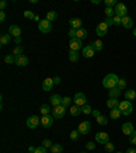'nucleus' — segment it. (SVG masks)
<instances>
[{
	"label": "nucleus",
	"mask_w": 136,
	"mask_h": 153,
	"mask_svg": "<svg viewBox=\"0 0 136 153\" xmlns=\"http://www.w3.org/2000/svg\"><path fill=\"white\" fill-rule=\"evenodd\" d=\"M118 81H120V78L116 74H107L104 78V81H102V85H104V88L112 89V88H116L118 85Z\"/></svg>",
	"instance_id": "1"
},
{
	"label": "nucleus",
	"mask_w": 136,
	"mask_h": 153,
	"mask_svg": "<svg viewBox=\"0 0 136 153\" xmlns=\"http://www.w3.org/2000/svg\"><path fill=\"white\" fill-rule=\"evenodd\" d=\"M118 109L121 111V114L125 115V116H128V115H131L133 112V107H132V103L128 100H124L120 103V105H118Z\"/></svg>",
	"instance_id": "2"
},
{
	"label": "nucleus",
	"mask_w": 136,
	"mask_h": 153,
	"mask_svg": "<svg viewBox=\"0 0 136 153\" xmlns=\"http://www.w3.org/2000/svg\"><path fill=\"white\" fill-rule=\"evenodd\" d=\"M38 29L41 33H50L52 32V22L48 19H42L38 22Z\"/></svg>",
	"instance_id": "3"
},
{
	"label": "nucleus",
	"mask_w": 136,
	"mask_h": 153,
	"mask_svg": "<svg viewBox=\"0 0 136 153\" xmlns=\"http://www.w3.org/2000/svg\"><path fill=\"white\" fill-rule=\"evenodd\" d=\"M82 41H83V40L78 38V37L71 38V41H69V49H71V51H76V52H78L79 49H83V44H82Z\"/></svg>",
	"instance_id": "4"
},
{
	"label": "nucleus",
	"mask_w": 136,
	"mask_h": 153,
	"mask_svg": "<svg viewBox=\"0 0 136 153\" xmlns=\"http://www.w3.org/2000/svg\"><path fill=\"white\" fill-rule=\"evenodd\" d=\"M86 96H84V93H82V92H79V93H76V95L74 96V104L78 105V107H83V105H86Z\"/></svg>",
	"instance_id": "5"
},
{
	"label": "nucleus",
	"mask_w": 136,
	"mask_h": 153,
	"mask_svg": "<svg viewBox=\"0 0 136 153\" xmlns=\"http://www.w3.org/2000/svg\"><path fill=\"white\" fill-rule=\"evenodd\" d=\"M114 13H116L117 16H121V18H124V16L128 15V10H126V6L124 3H117V6L114 7Z\"/></svg>",
	"instance_id": "6"
},
{
	"label": "nucleus",
	"mask_w": 136,
	"mask_h": 153,
	"mask_svg": "<svg viewBox=\"0 0 136 153\" xmlns=\"http://www.w3.org/2000/svg\"><path fill=\"white\" fill-rule=\"evenodd\" d=\"M39 123H41V119H39V116H37V115H33V116H30L26 120V124L29 129H37Z\"/></svg>",
	"instance_id": "7"
},
{
	"label": "nucleus",
	"mask_w": 136,
	"mask_h": 153,
	"mask_svg": "<svg viewBox=\"0 0 136 153\" xmlns=\"http://www.w3.org/2000/svg\"><path fill=\"white\" fill-rule=\"evenodd\" d=\"M64 115H65V107H63V105H57V107L53 108L52 116L55 118V119H61Z\"/></svg>",
	"instance_id": "8"
},
{
	"label": "nucleus",
	"mask_w": 136,
	"mask_h": 153,
	"mask_svg": "<svg viewBox=\"0 0 136 153\" xmlns=\"http://www.w3.org/2000/svg\"><path fill=\"white\" fill-rule=\"evenodd\" d=\"M90 129H91V124H90V122H87V120L82 122V123L78 126L79 134H83V135H86V134L90 133Z\"/></svg>",
	"instance_id": "9"
},
{
	"label": "nucleus",
	"mask_w": 136,
	"mask_h": 153,
	"mask_svg": "<svg viewBox=\"0 0 136 153\" xmlns=\"http://www.w3.org/2000/svg\"><path fill=\"white\" fill-rule=\"evenodd\" d=\"M53 119L55 118L52 116V115H45V116L41 118V126L45 127V129H50L53 124Z\"/></svg>",
	"instance_id": "10"
},
{
	"label": "nucleus",
	"mask_w": 136,
	"mask_h": 153,
	"mask_svg": "<svg viewBox=\"0 0 136 153\" xmlns=\"http://www.w3.org/2000/svg\"><path fill=\"white\" fill-rule=\"evenodd\" d=\"M95 141H97L98 143L105 145V143L109 142V135H107L106 133H104V131H99V133H97V135H95Z\"/></svg>",
	"instance_id": "11"
},
{
	"label": "nucleus",
	"mask_w": 136,
	"mask_h": 153,
	"mask_svg": "<svg viewBox=\"0 0 136 153\" xmlns=\"http://www.w3.org/2000/svg\"><path fill=\"white\" fill-rule=\"evenodd\" d=\"M15 64L19 66V67H25V66L29 64V58L25 55H19L15 56Z\"/></svg>",
	"instance_id": "12"
},
{
	"label": "nucleus",
	"mask_w": 136,
	"mask_h": 153,
	"mask_svg": "<svg viewBox=\"0 0 136 153\" xmlns=\"http://www.w3.org/2000/svg\"><path fill=\"white\" fill-rule=\"evenodd\" d=\"M107 29H109V26H107L105 22H101L99 25L97 26V29H95V33H97L99 37L102 36H106V33H107Z\"/></svg>",
	"instance_id": "13"
},
{
	"label": "nucleus",
	"mask_w": 136,
	"mask_h": 153,
	"mask_svg": "<svg viewBox=\"0 0 136 153\" xmlns=\"http://www.w3.org/2000/svg\"><path fill=\"white\" fill-rule=\"evenodd\" d=\"M121 130H123V133L125 134V135H128L129 137L131 134L135 131V129H133V124L131 123V122H126V123L123 124V127H121Z\"/></svg>",
	"instance_id": "14"
},
{
	"label": "nucleus",
	"mask_w": 136,
	"mask_h": 153,
	"mask_svg": "<svg viewBox=\"0 0 136 153\" xmlns=\"http://www.w3.org/2000/svg\"><path fill=\"white\" fill-rule=\"evenodd\" d=\"M82 51H83V53H82V55H83L84 58H87V59L93 58V56L95 55V51H94V48H93L91 45H86L83 49H82Z\"/></svg>",
	"instance_id": "15"
},
{
	"label": "nucleus",
	"mask_w": 136,
	"mask_h": 153,
	"mask_svg": "<svg viewBox=\"0 0 136 153\" xmlns=\"http://www.w3.org/2000/svg\"><path fill=\"white\" fill-rule=\"evenodd\" d=\"M53 85H55L53 78H45L44 79V82H42V89H44L45 92H49L50 89L53 88Z\"/></svg>",
	"instance_id": "16"
},
{
	"label": "nucleus",
	"mask_w": 136,
	"mask_h": 153,
	"mask_svg": "<svg viewBox=\"0 0 136 153\" xmlns=\"http://www.w3.org/2000/svg\"><path fill=\"white\" fill-rule=\"evenodd\" d=\"M8 33L14 37H20V27L18 25H11L10 29H8Z\"/></svg>",
	"instance_id": "17"
},
{
	"label": "nucleus",
	"mask_w": 136,
	"mask_h": 153,
	"mask_svg": "<svg viewBox=\"0 0 136 153\" xmlns=\"http://www.w3.org/2000/svg\"><path fill=\"white\" fill-rule=\"evenodd\" d=\"M121 25H123L125 29H131V27L133 26V21H132V18L131 16H124L123 18V21H121Z\"/></svg>",
	"instance_id": "18"
},
{
	"label": "nucleus",
	"mask_w": 136,
	"mask_h": 153,
	"mask_svg": "<svg viewBox=\"0 0 136 153\" xmlns=\"http://www.w3.org/2000/svg\"><path fill=\"white\" fill-rule=\"evenodd\" d=\"M69 25H71L72 29H82V19H79V18H72V19H69Z\"/></svg>",
	"instance_id": "19"
},
{
	"label": "nucleus",
	"mask_w": 136,
	"mask_h": 153,
	"mask_svg": "<svg viewBox=\"0 0 136 153\" xmlns=\"http://www.w3.org/2000/svg\"><path fill=\"white\" fill-rule=\"evenodd\" d=\"M120 103H118V98H109L106 101V107L110 108V109H114V108H118Z\"/></svg>",
	"instance_id": "20"
},
{
	"label": "nucleus",
	"mask_w": 136,
	"mask_h": 153,
	"mask_svg": "<svg viewBox=\"0 0 136 153\" xmlns=\"http://www.w3.org/2000/svg\"><path fill=\"white\" fill-rule=\"evenodd\" d=\"M121 95V89H118L116 86V88H112L109 89V97L110 98H118Z\"/></svg>",
	"instance_id": "21"
},
{
	"label": "nucleus",
	"mask_w": 136,
	"mask_h": 153,
	"mask_svg": "<svg viewBox=\"0 0 136 153\" xmlns=\"http://www.w3.org/2000/svg\"><path fill=\"white\" fill-rule=\"evenodd\" d=\"M61 100L63 97L58 95H53L52 97H50V104L53 105V107H57V105H61Z\"/></svg>",
	"instance_id": "22"
},
{
	"label": "nucleus",
	"mask_w": 136,
	"mask_h": 153,
	"mask_svg": "<svg viewBox=\"0 0 136 153\" xmlns=\"http://www.w3.org/2000/svg\"><path fill=\"white\" fill-rule=\"evenodd\" d=\"M11 41V34L10 33H6V34H1L0 37V45H7V44H10Z\"/></svg>",
	"instance_id": "23"
},
{
	"label": "nucleus",
	"mask_w": 136,
	"mask_h": 153,
	"mask_svg": "<svg viewBox=\"0 0 136 153\" xmlns=\"http://www.w3.org/2000/svg\"><path fill=\"white\" fill-rule=\"evenodd\" d=\"M69 114L72 115V116H78V115H80L82 114V108L80 107H78V105H71L69 107Z\"/></svg>",
	"instance_id": "24"
},
{
	"label": "nucleus",
	"mask_w": 136,
	"mask_h": 153,
	"mask_svg": "<svg viewBox=\"0 0 136 153\" xmlns=\"http://www.w3.org/2000/svg\"><path fill=\"white\" fill-rule=\"evenodd\" d=\"M125 98H126L128 101L135 100V98H136V92L133 90V89H126V92H125Z\"/></svg>",
	"instance_id": "25"
},
{
	"label": "nucleus",
	"mask_w": 136,
	"mask_h": 153,
	"mask_svg": "<svg viewBox=\"0 0 136 153\" xmlns=\"http://www.w3.org/2000/svg\"><path fill=\"white\" fill-rule=\"evenodd\" d=\"M68 59H69L72 63L78 62V60H79V53L76 52V51H71V49H69V53H68Z\"/></svg>",
	"instance_id": "26"
},
{
	"label": "nucleus",
	"mask_w": 136,
	"mask_h": 153,
	"mask_svg": "<svg viewBox=\"0 0 136 153\" xmlns=\"http://www.w3.org/2000/svg\"><path fill=\"white\" fill-rule=\"evenodd\" d=\"M91 47L94 48V51H102L104 49V42L101 41V40H97V41L91 42Z\"/></svg>",
	"instance_id": "27"
},
{
	"label": "nucleus",
	"mask_w": 136,
	"mask_h": 153,
	"mask_svg": "<svg viewBox=\"0 0 136 153\" xmlns=\"http://www.w3.org/2000/svg\"><path fill=\"white\" fill-rule=\"evenodd\" d=\"M121 111L120 109H118V108H114V109H110V118H112V119H118V118L121 116Z\"/></svg>",
	"instance_id": "28"
},
{
	"label": "nucleus",
	"mask_w": 136,
	"mask_h": 153,
	"mask_svg": "<svg viewBox=\"0 0 136 153\" xmlns=\"http://www.w3.org/2000/svg\"><path fill=\"white\" fill-rule=\"evenodd\" d=\"M76 37L80 40H84L86 37H87V30L86 29H78L76 30Z\"/></svg>",
	"instance_id": "29"
},
{
	"label": "nucleus",
	"mask_w": 136,
	"mask_h": 153,
	"mask_svg": "<svg viewBox=\"0 0 136 153\" xmlns=\"http://www.w3.org/2000/svg\"><path fill=\"white\" fill-rule=\"evenodd\" d=\"M50 150H52V153H63V145H60V143H53Z\"/></svg>",
	"instance_id": "30"
},
{
	"label": "nucleus",
	"mask_w": 136,
	"mask_h": 153,
	"mask_svg": "<svg viewBox=\"0 0 136 153\" xmlns=\"http://www.w3.org/2000/svg\"><path fill=\"white\" fill-rule=\"evenodd\" d=\"M46 19H48L49 22H53L55 19H57V13H56V11H49V13L46 14Z\"/></svg>",
	"instance_id": "31"
},
{
	"label": "nucleus",
	"mask_w": 136,
	"mask_h": 153,
	"mask_svg": "<svg viewBox=\"0 0 136 153\" xmlns=\"http://www.w3.org/2000/svg\"><path fill=\"white\" fill-rule=\"evenodd\" d=\"M71 103H72V98L71 97H68V96L63 97V100H61V105H63V107H65V108L71 107Z\"/></svg>",
	"instance_id": "32"
},
{
	"label": "nucleus",
	"mask_w": 136,
	"mask_h": 153,
	"mask_svg": "<svg viewBox=\"0 0 136 153\" xmlns=\"http://www.w3.org/2000/svg\"><path fill=\"white\" fill-rule=\"evenodd\" d=\"M105 15H106V18H113V16L116 15L114 8H112V7H106V8H105Z\"/></svg>",
	"instance_id": "33"
},
{
	"label": "nucleus",
	"mask_w": 136,
	"mask_h": 153,
	"mask_svg": "<svg viewBox=\"0 0 136 153\" xmlns=\"http://www.w3.org/2000/svg\"><path fill=\"white\" fill-rule=\"evenodd\" d=\"M39 111H41L42 116H45V115H49V112H50V107H49L48 104H44V105H41Z\"/></svg>",
	"instance_id": "34"
},
{
	"label": "nucleus",
	"mask_w": 136,
	"mask_h": 153,
	"mask_svg": "<svg viewBox=\"0 0 136 153\" xmlns=\"http://www.w3.org/2000/svg\"><path fill=\"white\" fill-rule=\"evenodd\" d=\"M82 114H84V115H90V114H93V108H91L88 104L83 105V107H82Z\"/></svg>",
	"instance_id": "35"
},
{
	"label": "nucleus",
	"mask_w": 136,
	"mask_h": 153,
	"mask_svg": "<svg viewBox=\"0 0 136 153\" xmlns=\"http://www.w3.org/2000/svg\"><path fill=\"white\" fill-rule=\"evenodd\" d=\"M95 120H97L98 124H101V126H105V124H107V119H106V116H104V115H99V116H98Z\"/></svg>",
	"instance_id": "36"
},
{
	"label": "nucleus",
	"mask_w": 136,
	"mask_h": 153,
	"mask_svg": "<svg viewBox=\"0 0 136 153\" xmlns=\"http://www.w3.org/2000/svg\"><path fill=\"white\" fill-rule=\"evenodd\" d=\"M23 53V48L20 45H16L15 48L12 49V55L14 56H19V55H22Z\"/></svg>",
	"instance_id": "37"
},
{
	"label": "nucleus",
	"mask_w": 136,
	"mask_h": 153,
	"mask_svg": "<svg viewBox=\"0 0 136 153\" xmlns=\"http://www.w3.org/2000/svg\"><path fill=\"white\" fill-rule=\"evenodd\" d=\"M105 146V150H106L107 153H113L114 152V145L112 142H107V143H105L104 145Z\"/></svg>",
	"instance_id": "38"
},
{
	"label": "nucleus",
	"mask_w": 136,
	"mask_h": 153,
	"mask_svg": "<svg viewBox=\"0 0 136 153\" xmlns=\"http://www.w3.org/2000/svg\"><path fill=\"white\" fill-rule=\"evenodd\" d=\"M4 62L8 63V64H12V63H15V56H14V55H7V56H4Z\"/></svg>",
	"instance_id": "39"
},
{
	"label": "nucleus",
	"mask_w": 136,
	"mask_h": 153,
	"mask_svg": "<svg viewBox=\"0 0 136 153\" xmlns=\"http://www.w3.org/2000/svg\"><path fill=\"white\" fill-rule=\"evenodd\" d=\"M117 88H118V89H121V90H124V89H126V79L120 78V81H118V85H117Z\"/></svg>",
	"instance_id": "40"
},
{
	"label": "nucleus",
	"mask_w": 136,
	"mask_h": 153,
	"mask_svg": "<svg viewBox=\"0 0 136 153\" xmlns=\"http://www.w3.org/2000/svg\"><path fill=\"white\" fill-rule=\"evenodd\" d=\"M23 16L25 18H27V19H34V14H33V11H30V10H26L25 13H23Z\"/></svg>",
	"instance_id": "41"
},
{
	"label": "nucleus",
	"mask_w": 136,
	"mask_h": 153,
	"mask_svg": "<svg viewBox=\"0 0 136 153\" xmlns=\"http://www.w3.org/2000/svg\"><path fill=\"white\" fill-rule=\"evenodd\" d=\"M69 138H71L72 141H76V140L79 138V131H78V130L71 131V134H69Z\"/></svg>",
	"instance_id": "42"
},
{
	"label": "nucleus",
	"mask_w": 136,
	"mask_h": 153,
	"mask_svg": "<svg viewBox=\"0 0 136 153\" xmlns=\"http://www.w3.org/2000/svg\"><path fill=\"white\" fill-rule=\"evenodd\" d=\"M105 6H106V7H112V8H113V7L117 6V1H116V0H105Z\"/></svg>",
	"instance_id": "43"
},
{
	"label": "nucleus",
	"mask_w": 136,
	"mask_h": 153,
	"mask_svg": "<svg viewBox=\"0 0 136 153\" xmlns=\"http://www.w3.org/2000/svg\"><path fill=\"white\" fill-rule=\"evenodd\" d=\"M121 21H123V18H121V16H117V15L113 16V25H114V26L121 25Z\"/></svg>",
	"instance_id": "44"
},
{
	"label": "nucleus",
	"mask_w": 136,
	"mask_h": 153,
	"mask_svg": "<svg viewBox=\"0 0 136 153\" xmlns=\"http://www.w3.org/2000/svg\"><path fill=\"white\" fill-rule=\"evenodd\" d=\"M86 149H87V150H94L95 149V142H93V141H88V142L86 143Z\"/></svg>",
	"instance_id": "45"
},
{
	"label": "nucleus",
	"mask_w": 136,
	"mask_h": 153,
	"mask_svg": "<svg viewBox=\"0 0 136 153\" xmlns=\"http://www.w3.org/2000/svg\"><path fill=\"white\" fill-rule=\"evenodd\" d=\"M128 138H129V142L132 143V145H136V131H133Z\"/></svg>",
	"instance_id": "46"
},
{
	"label": "nucleus",
	"mask_w": 136,
	"mask_h": 153,
	"mask_svg": "<svg viewBox=\"0 0 136 153\" xmlns=\"http://www.w3.org/2000/svg\"><path fill=\"white\" fill-rule=\"evenodd\" d=\"M42 146L52 148V141H50V140H44V141H42Z\"/></svg>",
	"instance_id": "47"
},
{
	"label": "nucleus",
	"mask_w": 136,
	"mask_h": 153,
	"mask_svg": "<svg viewBox=\"0 0 136 153\" xmlns=\"http://www.w3.org/2000/svg\"><path fill=\"white\" fill-rule=\"evenodd\" d=\"M34 153H46V148L45 146H37V149H36V152Z\"/></svg>",
	"instance_id": "48"
},
{
	"label": "nucleus",
	"mask_w": 136,
	"mask_h": 153,
	"mask_svg": "<svg viewBox=\"0 0 136 153\" xmlns=\"http://www.w3.org/2000/svg\"><path fill=\"white\" fill-rule=\"evenodd\" d=\"M68 34H69V37H71V38H75V37H76V29H72V27H71V30L68 32Z\"/></svg>",
	"instance_id": "49"
},
{
	"label": "nucleus",
	"mask_w": 136,
	"mask_h": 153,
	"mask_svg": "<svg viewBox=\"0 0 136 153\" xmlns=\"http://www.w3.org/2000/svg\"><path fill=\"white\" fill-rule=\"evenodd\" d=\"M105 23H106L107 26H114L113 25V18H106V19H105Z\"/></svg>",
	"instance_id": "50"
},
{
	"label": "nucleus",
	"mask_w": 136,
	"mask_h": 153,
	"mask_svg": "<svg viewBox=\"0 0 136 153\" xmlns=\"http://www.w3.org/2000/svg\"><path fill=\"white\" fill-rule=\"evenodd\" d=\"M6 7H7V1H6V0H3V1L0 3V10L4 11V10H6Z\"/></svg>",
	"instance_id": "51"
},
{
	"label": "nucleus",
	"mask_w": 136,
	"mask_h": 153,
	"mask_svg": "<svg viewBox=\"0 0 136 153\" xmlns=\"http://www.w3.org/2000/svg\"><path fill=\"white\" fill-rule=\"evenodd\" d=\"M4 21H6V13L0 11V22H4Z\"/></svg>",
	"instance_id": "52"
},
{
	"label": "nucleus",
	"mask_w": 136,
	"mask_h": 153,
	"mask_svg": "<svg viewBox=\"0 0 136 153\" xmlns=\"http://www.w3.org/2000/svg\"><path fill=\"white\" fill-rule=\"evenodd\" d=\"M91 115H93V116H94L95 119H97V118L101 114H99V111H98V109H93V114H91Z\"/></svg>",
	"instance_id": "53"
},
{
	"label": "nucleus",
	"mask_w": 136,
	"mask_h": 153,
	"mask_svg": "<svg viewBox=\"0 0 136 153\" xmlns=\"http://www.w3.org/2000/svg\"><path fill=\"white\" fill-rule=\"evenodd\" d=\"M60 81H61V79H60V77H55V78H53L55 85H58V84H60Z\"/></svg>",
	"instance_id": "54"
},
{
	"label": "nucleus",
	"mask_w": 136,
	"mask_h": 153,
	"mask_svg": "<svg viewBox=\"0 0 136 153\" xmlns=\"http://www.w3.org/2000/svg\"><path fill=\"white\" fill-rule=\"evenodd\" d=\"M125 153H136V149H135V148H129V149L126 150Z\"/></svg>",
	"instance_id": "55"
},
{
	"label": "nucleus",
	"mask_w": 136,
	"mask_h": 153,
	"mask_svg": "<svg viewBox=\"0 0 136 153\" xmlns=\"http://www.w3.org/2000/svg\"><path fill=\"white\" fill-rule=\"evenodd\" d=\"M36 149H37L36 146H29V152L30 153H34V152H36Z\"/></svg>",
	"instance_id": "56"
},
{
	"label": "nucleus",
	"mask_w": 136,
	"mask_h": 153,
	"mask_svg": "<svg viewBox=\"0 0 136 153\" xmlns=\"http://www.w3.org/2000/svg\"><path fill=\"white\" fill-rule=\"evenodd\" d=\"M20 41H22V40H20V37H15V44H18V45H19Z\"/></svg>",
	"instance_id": "57"
},
{
	"label": "nucleus",
	"mask_w": 136,
	"mask_h": 153,
	"mask_svg": "<svg viewBox=\"0 0 136 153\" xmlns=\"http://www.w3.org/2000/svg\"><path fill=\"white\" fill-rule=\"evenodd\" d=\"M91 3H93V4H99L101 0H91Z\"/></svg>",
	"instance_id": "58"
},
{
	"label": "nucleus",
	"mask_w": 136,
	"mask_h": 153,
	"mask_svg": "<svg viewBox=\"0 0 136 153\" xmlns=\"http://www.w3.org/2000/svg\"><path fill=\"white\" fill-rule=\"evenodd\" d=\"M133 36L136 37V29H133Z\"/></svg>",
	"instance_id": "59"
},
{
	"label": "nucleus",
	"mask_w": 136,
	"mask_h": 153,
	"mask_svg": "<svg viewBox=\"0 0 136 153\" xmlns=\"http://www.w3.org/2000/svg\"><path fill=\"white\" fill-rule=\"evenodd\" d=\"M117 153H123V152H117Z\"/></svg>",
	"instance_id": "60"
},
{
	"label": "nucleus",
	"mask_w": 136,
	"mask_h": 153,
	"mask_svg": "<svg viewBox=\"0 0 136 153\" xmlns=\"http://www.w3.org/2000/svg\"><path fill=\"white\" fill-rule=\"evenodd\" d=\"M82 153H84V152H82Z\"/></svg>",
	"instance_id": "61"
},
{
	"label": "nucleus",
	"mask_w": 136,
	"mask_h": 153,
	"mask_svg": "<svg viewBox=\"0 0 136 153\" xmlns=\"http://www.w3.org/2000/svg\"><path fill=\"white\" fill-rule=\"evenodd\" d=\"M29 153H30V152H29Z\"/></svg>",
	"instance_id": "62"
}]
</instances>
